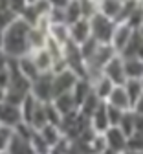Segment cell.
<instances>
[{
  "instance_id": "23",
  "label": "cell",
  "mask_w": 143,
  "mask_h": 154,
  "mask_svg": "<svg viewBox=\"0 0 143 154\" xmlns=\"http://www.w3.org/2000/svg\"><path fill=\"white\" fill-rule=\"evenodd\" d=\"M125 73H127V79H141L143 77V61L138 59V57L125 59Z\"/></svg>"
},
{
  "instance_id": "2",
  "label": "cell",
  "mask_w": 143,
  "mask_h": 154,
  "mask_svg": "<svg viewBox=\"0 0 143 154\" xmlns=\"http://www.w3.org/2000/svg\"><path fill=\"white\" fill-rule=\"evenodd\" d=\"M90 20V31H92V38H95L101 44H110V38L116 28V20L105 17L103 13H95L94 17L88 18Z\"/></svg>"
},
{
  "instance_id": "43",
  "label": "cell",
  "mask_w": 143,
  "mask_h": 154,
  "mask_svg": "<svg viewBox=\"0 0 143 154\" xmlns=\"http://www.w3.org/2000/svg\"><path fill=\"white\" fill-rule=\"evenodd\" d=\"M127 154H143V150H127Z\"/></svg>"
},
{
  "instance_id": "10",
  "label": "cell",
  "mask_w": 143,
  "mask_h": 154,
  "mask_svg": "<svg viewBox=\"0 0 143 154\" xmlns=\"http://www.w3.org/2000/svg\"><path fill=\"white\" fill-rule=\"evenodd\" d=\"M88 38H92V31H90V20L88 18H81V20L70 24V41L77 46L85 44Z\"/></svg>"
},
{
  "instance_id": "46",
  "label": "cell",
  "mask_w": 143,
  "mask_h": 154,
  "mask_svg": "<svg viewBox=\"0 0 143 154\" xmlns=\"http://www.w3.org/2000/svg\"><path fill=\"white\" fill-rule=\"evenodd\" d=\"M119 154H127V152H119Z\"/></svg>"
},
{
  "instance_id": "20",
  "label": "cell",
  "mask_w": 143,
  "mask_h": 154,
  "mask_svg": "<svg viewBox=\"0 0 143 154\" xmlns=\"http://www.w3.org/2000/svg\"><path fill=\"white\" fill-rule=\"evenodd\" d=\"M39 134H40V138H42L48 145H50V149L55 145V143H59L61 140H63L64 136H63V132H61V128L57 127V125H44L42 128L39 130Z\"/></svg>"
},
{
  "instance_id": "30",
  "label": "cell",
  "mask_w": 143,
  "mask_h": 154,
  "mask_svg": "<svg viewBox=\"0 0 143 154\" xmlns=\"http://www.w3.org/2000/svg\"><path fill=\"white\" fill-rule=\"evenodd\" d=\"M127 150H143V132H134L132 136H129Z\"/></svg>"
},
{
  "instance_id": "36",
  "label": "cell",
  "mask_w": 143,
  "mask_h": 154,
  "mask_svg": "<svg viewBox=\"0 0 143 154\" xmlns=\"http://www.w3.org/2000/svg\"><path fill=\"white\" fill-rule=\"evenodd\" d=\"M68 2H70V0H48V4L51 8H55V9H64L68 6Z\"/></svg>"
},
{
  "instance_id": "24",
  "label": "cell",
  "mask_w": 143,
  "mask_h": 154,
  "mask_svg": "<svg viewBox=\"0 0 143 154\" xmlns=\"http://www.w3.org/2000/svg\"><path fill=\"white\" fill-rule=\"evenodd\" d=\"M64 17H66V24L68 26L73 24V22H77V20H81V18H85L79 0H70L68 6L64 8Z\"/></svg>"
},
{
  "instance_id": "32",
  "label": "cell",
  "mask_w": 143,
  "mask_h": 154,
  "mask_svg": "<svg viewBox=\"0 0 143 154\" xmlns=\"http://www.w3.org/2000/svg\"><path fill=\"white\" fill-rule=\"evenodd\" d=\"M107 112H108V121L112 127H117L121 118H123V114H125V110H119V108L110 106V105H107Z\"/></svg>"
},
{
  "instance_id": "11",
  "label": "cell",
  "mask_w": 143,
  "mask_h": 154,
  "mask_svg": "<svg viewBox=\"0 0 143 154\" xmlns=\"http://www.w3.org/2000/svg\"><path fill=\"white\" fill-rule=\"evenodd\" d=\"M105 103L110 105V106H116L119 110H125V112L132 110V101H130V97H129V94H127V90H125L123 85H116Z\"/></svg>"
},
{
  "instance_id": "8",
  "label": "cell",
  "mask_w": 143,
  "mask_h": 154,
  "mask_svg": "<svg viewBox=\"0 0 143 154\" xmlns=\"http://www.w3.org/2000/svg\"><path fill=\"white\" fill-rule=\"evenodd\" d=\"M77 81H79V75L73 73L72 70L53 73V97H57L61 94H66V92H72Z\"/></svg>"
},
{
  "instance_id": "18",
  "label": "cell",
  "mask_w": 143,
  "mask_h": 154,
  "mask_svg": "<svg viewBox=\"0 0 143 154\" xmlns=\"http://www.w3.org/2000/svg\"><path fill=\"white\" fill-rule=\"evenodd\" d=\"M90 83H92V92L97 95L101 101H107V97L110 95V92H112L114 86H116V85L108 79V77H105L103 73H101L99 77H95V79H92Z\"/></svg>"
},
{
  "instance_id": "17",
  "label": "cell",
  "mask_w": 143,
  "mask_h": 154,
  "mask_svg": "<svg viewBox=\"0 0 143 154\" xmlns=\"http://www.w3.org/2000/svg\"><path fill=\"white\" fill-rule=\"evenodd\" d=\"M51 103H53V106L59 110L61 116H68V114L79 110V106H77L75 99H73V94H72V92H66V94L57 95V97H53Z\"/></svg>"
},
{
  "instance_id": "6",
  "label": "cell",
  "mask_w": 143,
  "mask_h": 154,
  "mask_svg": "<svg viewBox=\"0 0 143 154\" xmlns=\"http://www.w3.org/2000/svg\"><path fill=\"white\" fill-rule=\"evenodd\" d=\"M103 75L108 77V79L114 85H125L127 83V73H125V59L119 53L114 55L112 59L107 63V66L103 68Z\"/></svg>"
},
{
  "instance_id": "31",
  "label": "cell",
  "mask_w": 143,
  "mask_h": 154,
  "mask_svg": "<svg viewBox=\"0 0 143 154\" xmlns=\"http://www.w3.org/2000/svg\"><path fill=\"white\" fill-rule=\"evenodd\" d=\"M17 18H18V17H17L13 11H0V31L4 33V31L17 20Z\"/></svg>"
},
{
  "instance_id": "44",
  "label": "cell",
  "mask_w": 143,
  "mask_h": 154,
  "mask_svg": "<svg viewBox=\"0 0 143 154\" xmlns=\"http://www.w3.org/2000/svg\"><path fill=\"white\" fill-rule=\"evenodd\" d=\"M138 33H139V35H141V37H143V24H141V26H139V29H138Z\"/></svg>"
},
{
  "instance_id": "29",
  "label": "cell",
  "mask_w": 143,
  "mask_h": 154,
  "mask_svg": "<svg viewBox=\"0 0 143 154\" xmlns=\"http://www.w3.org/2000/svg\"><path fill=\"white\" fill-rule=\"evenodd\" d=\"M13 128H8V127H2L0 125V154H4L9 147V141L13 138Z\"/></svg>"
},
{
  "instance_id": "47",
  "label": "cell",
  "mask_w": 143,
  "mask_h": 154,
  "mask_svg": "<svg viewBox=\"0 0 143 154\" xmlns=\"http://www.w3.org/2000/svg\"><path fill=\"white\" fill-rule=\"evenodd\" d=\"M141 11H143V6H141Z\"/></svg>"
},
{
  "instance_id": "9",
  "label": "cell",
  "mask_w": 143,
  "mask_h": 154,
  "mask_svg": "<svg viewBox=\"0 0 143 154\" xmlns=\"http://www.w3.org/2000/svg\"><path fill=\"white\" fill-rule=\"evenodd\" d=\"M105 141H107V147L110 150H116V152H127V143H129V138L123 134L119 127H110L105 134Z\"/></svg>"
},
{
  "instance_id": "19",
  "label": "cell",
  "mask_w": 143,
  "mask_h": 154,
  "mask_svg": "<svg viewBox=\"0 0 143 154\" xmlns=\"http://www.w3.org/2000/svg\"><path fill=\"white\" fill-rule=\"evenodd\" d=\"M17 66H18L20 73H22L26 79H30V81H35L37 77L40 75V72H39V68L35 66V63H33V59H31L30 53L24 55V57H20V59H17Z\"/></svg>"
},
{
  "instance_id": "33",
  "label": "cell",
  "mask_w": 143,
  "mask_h": 154,
  "mask_svg": "<svg viewBox=\"0 0 143 154\" xmlns=\"http://www.w3.org/2000/svg\"><path fill=\"white\" fill-rule=\"evenodd\" d=\"M30 6L28 0H9V11H13L17 17H20L24 13V9Z\"/></svg>"
},
{
  "instance_id": "5",
  "label": "cell",
  "mask_w": 143,
  "mask_h": 154,
  "mask_svg": "<svg viewBox=\"0 0 143 154\" xmlns=\"http://www.w3.org/2000/svg\"><path fill=\"white\" fill-rule=\"evenodd\" d=\"M134 33H136V29H134L130 24H127V22H123V20L116 22L114 33H112V38H110V46H112L117 53H121V51L127 48V44L130 42V38H132Z\"/></svg>"
},
{
  "instance_id": "4",
  "label": "cell",
  "mask_w": 143,
  "mask_h": 154,
  "mask_svg": "<svg viewBox=\"0 0 143 154\" xmlns=\"http://www.w3.org/2000/svg\"><path fill=\"white\" fill-rule=\"evenodd\" d=\"M31 95L40 103H50L53 99V73H40L31 81Z\"/></svg>"
},
{
  "instance_id": "1",
  "label": "cell",
  "mask_w": 143,
  "mask_h": 154,
  "mask_svg": "<svg viewBox=\"0 0 143 154\" xmlns=\"http://www.w3.org/2000/svg\"><path fill=\"white\" fill-rule=\"evenodd\" d=\"M30 24L22 18L17 20L4 31V51L11 59H20L28 53H31L30 48Z\"/></svg>"
},
{
  "instance_id": "38",
  "label": "cell",
  "mask_w": 143,
  "mask_h": 154,
  "mask_svg": "<svg viewBox=\"0 0 143 154\" xmlns=\"http://www.w3.org/2000/svg\"><path fill=\"white\" fill-rule=\"evenodd\" d=\"M136 130L143 132V116H136Z\"/></svg>"
},
{
  "instance_id": "39",
  "label": "cell",
  "mask_w": 143,
  "mask_h": 154,
  "mask_svg": "<svg viewBox=\"0 0 143 154\" xmlns=\"http://www.w3.org/2000/svg\"><path fill=\"white\" fill-rule=\"evenodd\" d=\"M0 11H9V0H0Z\"/></svg>"
},
{
  "instance_id": "22",
  "label": "cell",
  "mask_w": 143,
  "mask_h": 154,
  "mask_svg": "<svg viewBox=\"0 0 143 154\" xmlns=\"http://www.w3.org/2000/svg\"><path fill=\"white\" fill-rule=\"evenodd\" d=\"M90 92H92V83H90L88 79H85V77H79V81L75 83V86H73V90H72L77 106H81V103H83L88 95H90Z\"/></svg>"
},
{
  "instance_id": "3",
  "label": "cell",
  "mask_w": 143,
  "mask_h": 154,
  "mask_svg": "<svg viewBox=\"0 0 143 154\" xmlns=\"http://www.w3.org/2000/svg\"><path fill=\"white\" fill-rule=\"evenodd\" d=\"M63 55H64V61L68 64V70H72L79 77H85V79H86V63H85L83 53H81V48L70 41L63 48Z\"/></svg>"
},
{
  "instance_id": "34",
  "label": "cell",
  "mask_w": 143,
  "mask_h": 154,
  "mask_svg": "<svg viewBox=\"0 0 143 154\" xmlns=\"http://www.w3.org/2000/svg\"><path fill=\"white\" fill-rule=\"evenodd\" d=\"M9 83H11V75H9V68H8V70H2V72H0V88H2V90H8Z\"/></svg>"
},
{
  "instance_id": "14",
  "label": "cell",
  "mask_w": 143,
  "mask_h": 154,
  "mask_svg": "<svg viewBox=\"0 0 143 154\" xmlns=\"http://www.w3.org/2000/svg\"><path fill=\"white\" fill-rule=\"evenodd\" d=\"M123 8H125L123 0H99L97 2V11L103 13L108 18H112V20H116V22L121 18Z\"/></svg>"
},
{
  "instance_id": "26",
  "label": "cell",
  "mask_w": 143,
  "mask_h": 154,
  "mask_svg": "<svg viewBox=\"0 0 143 154\" xmlns=\"http://www.w3.org/2000/svg\"><path fill=\"white\" fill-rule=\"evenodd\" d=\"M117 127L123 130V134H125L127 138L132 136V134L136 132V114H134L132 110H127V112L123 114V118H121V121H119Z\"/></svg>"
},
{
  "instance_id": "7",
  "label": "cell",
  "mask_w": 143,
  "mask_h": 154,
  "mask_svg": "<svg viewBox=\"0 0 143 154\" xmlns=\"http://www.w3.org/2000/svg\"><path fill=\"white\" fill-rule=\"evenodd\" d=\"M20 123H22V110H20V106L9 101L0 103V125L15 130Z\"/></svg>"
},
{
  "instance_id": "45",
  "label": "cell",
  "mask_w": 143,
  "mask_h": 154,
  "mask_svg": "<svg viewBox=\"0 0 143 154\" xmlns=\"http://www.w3.org/2000/svg\"><path fill=\"white\" fill-rule=\"evenodd\" d=\"M141 85H143V77H141Z\"/></svg>"
},
{
  "instance_id": "48",
  "label": "cell",
  "mask_w": 143,
  "mask_h": 154,
  "mask_svg": "<svg viewBox=\"0 0 143 154\" xmlns=\"http://www.w3.org/2000/svg\"><path fill=\"white\" fill-rule=\"evenodd\" d=\"M123 2H127V0H123Z\"/></svg>"
},
{
  "instance_id": "37",
  "label": "cell",
  "mask_w": 143,
  "mask_h": 154,
  "mask_svg": "<svg viewBox=\"0 0 143 154\" xmlns=\"http://www.w3.org/2000/svg\"><path fill=\"white\" fill-rule=\"evenodd\" d=\"M132 112H134L136 116H143V95L132 105Z\"/></svg>"
},
{
  "instance_id": "41",
  "label": "cell",
  "mask_w": 143,
  "mask_h": 154,
  "mask_svg": "<svg viewBox=\"0 0 143 154\" xmlns=\"http://www.w3.org/2000/svg\"><path fill=\"white\" fill-rule=\"evenodd\" d=\"M0 50H4V33L0 31Z\"/></svg>"
},
{
  "instance_id": "16",
  "label": "cell",
  "mask_w": 143,
  "mask_h": 154,
  "mask_svg": "<svg viewBox=\"0 0 143 154\" xmlns=\"http://www.w3.org/2000/svg\"><path fill=\"white\" fill-rule=\"evenodd\" d=\"M48 37L51 38L53 42L61 44V46H66L70 42V26L64 24V22H55V24H50L48 28Z\"/></svg>"
},
{
  "instance_id": "13",
  "label": "cell",
  "mask_w": 143,
  "mask_h": 154,
  "mask_svg": "<svg viewBox=\"0 0 143 154\" xmlns=\"http://www.w3.org/2000/svg\"><path fill=\"white\" fill-rule=\"evenodd\" d=\"M30 55H31V59H33V63H35V66L39 68L40 73H50V72L53 70V63H55V59H53V55L48 51V48L33 50Z\"/></svg>"
},
{
  "instance_id": "21",
  "label": "cell",
  "mask_w": 143,
  "mask_h": 154,
  "mask_svg": "<svg viewBox=\"0 0 143 154\" xmlns=\"http://www.w3.org/2000/svg\"><path fill=\"white\" fill-rule=\"evenodd\" d=\"M46 42H48V31L39 28V26H31L30 28V48H31V51L39 50V48H46Z\"/></svg>"
},
{
  "instance_id": "12",
  "label": "cell",
  "mask_w": 143,
  "mask_h": 154,
  "mask_svg": "<svg viewBox=\"0 0 143 154\" xmlns=\"http://www.w3.org/2000/svg\"><path fill=\"white\" fill-rule=\"evenodd\" d=\"M88 121H90V127L94 128V132H97V134H105L112 125H110V121H108V112H107V103H101L99 105V108L88 118Z\"/></svg>"
},
{
  "instance_id": "40",
  "label": "cell",
  "mask_w": 143,
  "mask_h": 154,
  "mask_svg": "<svg viewBox=\"0 0 143 154\" xmlns=\"http://www.w3.org/2000/svg\"><path fill=\"white\" fill-rule=\"evenodd\" d=\"M2 101H6V90L0 88V103H2Z\"/></svg>"
},
{
  "instance_id": "42",
  "label": "cell",
  "mask_w": 143,
  "mask_h": 154,
  "mask_svg": "<svg viewBox=\"0 0 143 154\" xmlns=\"http://www.w3.org/2000/svg\"><path fill=\"white\" fill-rule=\"evenodd\" d=\"M101 154H119V152H116V150H110V149H105Z\"/></svg>"
},
{
  "instance_id": "27",
  "label": "cell",
  "mask_w": 143,
  "mask_h": 154,
  "mask_svg": "<svg viewBox=\"0 0 143 154\" xmlns=\"http://www.w3.org/2000/svg\"><path fill=\"white\" fill-rule=\"evenodd\" d=\"M127 94H129V97L132 101V105L143 95V85H141V79H127V83L123 85Z\"/></svg>"
},
{
  "instance_id": "35",
  "label": "cell",
  "mask_w": 143,
  "mask_h": 154,
  "mask_svg": "<svg viewBox=\"0 0 143 154\" xmlns=\"http://www.w3.org/2000/svg\"><path fill=\"white\" fill-rule=\"evenodd\" d=\"M11 64V57L4 51V50H0V72L2 70H8Z\"/></svg>"
},
{
  "instance_id": "25",
  "label": "cell",
  "mask_w": 143,
  "mask_h": 154,
  "mask_svg": "<svg viewBox=\"0 0 143 154\" xmlns=\"http://www.w3.org/2000/svg\"><path fill=\"white\" fill-rule=\"evenodd\" d=\"M101 103H105V101H101L99 97H97V95L94 94V92H90V95H88V97L83 101V103H81V106H79V112L81 114H83V116H86V118H90V116L99 108V105Z\"/></svg>"
},
{
  "instance_id": "28",
  "label": "cell",
  "mask_w": 143,
  "mask_h": 154,
  "mask_svg": "<svg viewBox=\"0 0 143 154\" xmlns=\"http://www.w3.org/2000/svg\"><path fill=\"white\" fill-rule=\"evenodd\" d=\"M31 145H33L35 154H50V145H48L42 138H40L39 130L33 134V138H31Z\"/></svg>"
},
{
  "instance_id": "15",
  "label": "cell",
  "mask_w": 143,
  "mask_h": 154,
  "mask_svg": "<svg viewBox=\"0 0 143 154\" xmlns=\"http://www.w3.org/2000/svg\"><path fill=\"white\" fill-rule=\"evenodd\" d=\"M6 154H35L31 140L20 136L18 132H13V138L9 141V147L6 150Z\"/></svg>"
}]
</instances>
